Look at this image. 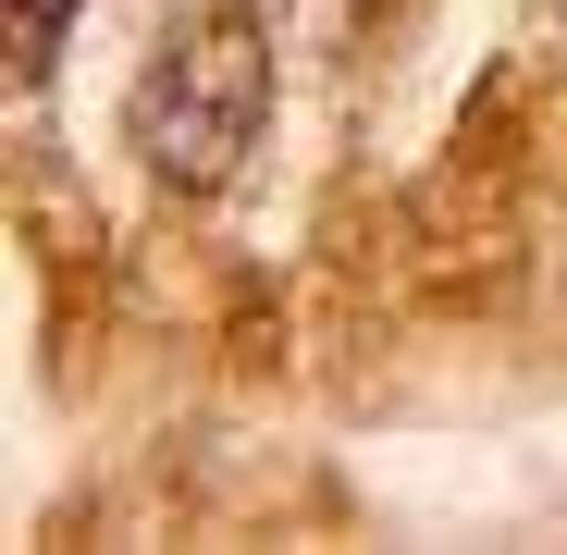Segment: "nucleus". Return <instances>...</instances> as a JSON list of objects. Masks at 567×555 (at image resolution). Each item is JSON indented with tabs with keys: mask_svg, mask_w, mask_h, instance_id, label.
Segmentation results:
<instances>
[{
	"mask_svg": "<svg viewBox=\"0 0 567 555\" xmlns=\"http://www.w3.org/2000/svg\"><path fill=\"white\" fill-rule=\"evenodd\" d=\"M271 124V38L259 0H185V25L136 74V161L173 198H223Z\"/></svg>",
	"mask_w": 567,
	"mask_h": 555,
	"instance_id": "1",
	"label": "nucleus"
},
{
	"mask_svg": "<svg viewBox=\"0 0 567 555\" xmlns=\"http://www.w3.org/2000/svg\"><path fill=\"white\" fill-rule=\"evenodd\" d=\"M0 25H13V86H38L50 50H62V25H74V0H0Z\"/></svg>",
	"mask_w": 567,
	"mask_h": 555,
	"instance_id": "2",
	"label": "nucleus"
}]
</instances>
